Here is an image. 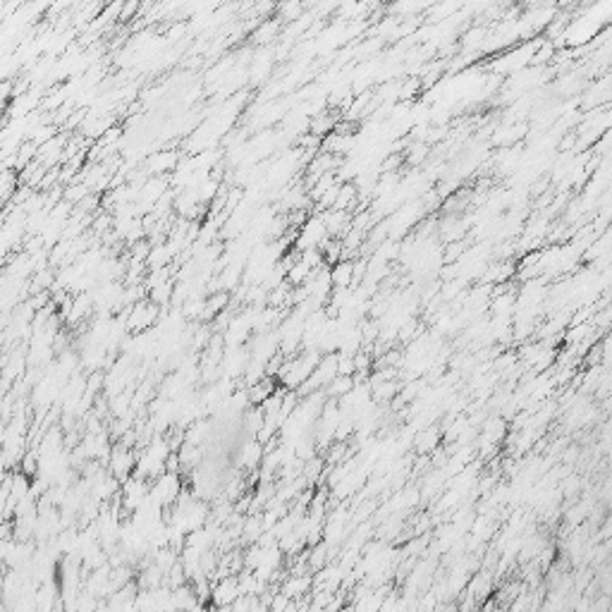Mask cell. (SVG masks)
<instances>
[{
    "instance_id": "cell-2",
    "label": "cell",
    "mask_w": 612,
    "mask_h": 612,
    "mask_svg": "<svg viewBox=\"0 0 612 612\" xmlns=\"http://www.w3.org/2000/svg\"><path fill=\"white\" fill-rule=\"evenodd\" d=\"M330 278H333L335 288H347V283H350L352 278V263H340V266L330 273Z\"/></svg>"
},
{
    "instance_id": "cell-3",
    "label": "cell",
    "mask_w": 612,
    "mask_h": 612,
    "mask_svg": "<svg viewBox=\"0 0 612 612\" xmlns=\"http://www.w3.org/2000/svg\"><path fill=\"white\" fill-rule=\"evenodd\" d=\"M299 10H301L299 0H288V3L283 5V15H288V20H294V17L299 15Z\"/></svg>"
},
{
    "instance_id": "cell-1",
    "label": "cell",
    "mask_w": 612,
    "mask_h": 612,
    "mask_svg": "<svg viewBox=\"0 0 612 612\" xmlns=\"http://www.w3.org/2000/svg\"><path fill=\"white\" fill-rule=\"evenodd\" d=\"M239 596H242V591H239V579H237V576H232V579H227V576H225V579L216 586V591H213V603H216V605H232Z\"/></svg>"
}]
</instances>
